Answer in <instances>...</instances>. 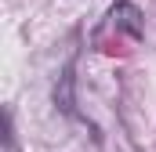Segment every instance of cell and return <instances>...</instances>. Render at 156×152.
Instances as JSON below:
<instances>
[{
    "label": "cell",
    "instance_id": "obj_1",
    "mask_svg": "<svg viewBox=\"0 0 156 152\" xmlns=\"http://www.w3.org/2000/svg\"><path fill=\"white\" fill-rule=\"evenodd\" d=\"M105 36H113L102 47V51H109V54L123 51V47H120L123 40H127V43H138V40L145 36V15H142V7L131 4V0H116L113 11L105 15V26H102V33L94 36V43H102Z\"/></svg>",
    "mask_w": 156,
    "mask_h": 152
},
{
    "label": "cell",
    "instance_id": "obj_3",
    "mask_svg": "<svg viewBox=\"0 0 156 152\" xmlns=\"http://www.w3.org/2000/svg\"><path fill=\"white\" fill-rule=\"evenodd\" d=\"M4 152H15V116L4 109Z\"/></svg>",
    "mask_w": 156,
    "mask_h": 152
},
{
    "label": "cell",
    "instance_id": "obj_2",
    "mask_svg": "<svg viewBox=\"0 0 156 152\" xmlns=\"http://www.w3.org/2000/svg\"><path fill=\"white\" fill-rule=\"evenodd\" d=\"M76 54L66 62V69H62V76H58V83H55V109L62 116H69V119H80V123H87V116H80V109H76Z\"/></svg>",
    "mask_w": 156,
    "mask_h": 152
}]
</instances>
